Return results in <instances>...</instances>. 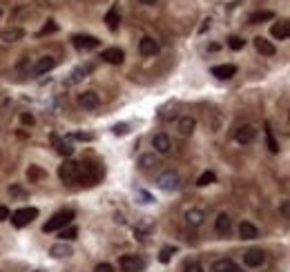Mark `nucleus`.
Listing matches in <instances>:
<instances>
[{
    "mask_svg": "<svg viewBox=\"0 0 290 272\" xmlns=\"http://www.w3.org/2000/svg\"><path fill=\"white\" fill-rule=\"evenodd\" d=\"M76 214L72 212V210H63V212H56L49 221L42 226V232H56V230H63L65 226H70L72 221H74Z\"/></svg>",
    "mask_w": 290,
    "mask_h": 272,
    "instance_id": "nucleus-1",
    "label": "nucleus"
},
{
    "mask_svg": "<svg viewBox=\"0 0 290 272\" xmlns=\"http://www.w3.org/2000/svg\"><path fill=\"white\" fill-rule=\"evenodd\" d=\"M80 185H94L96 181H99V170L94 165H89V163H78V170H76V179Z\"/></svg>",
    "mask_w": 290,
    "mask_h": 272,
    "instance_id": "nucleus-2",
    "label": "nucleus"
},
{
    "mask_svg": "<svg viewBox=\"0 0 290 272\" xmlns=\"http://www.w3.org/2000/svg\"><path fill=\"white\" fill-rule=\"evenodd\" d=\"M156 185H159L161 190H165V192H172V190H177L179 185H181V176H179V172H174V170H165L159 174Z\"/></svg>",
    "mask_w": 290,
    "mask_h": 272,
    "instance_id": "nucleus-3",
    "label": "nucleus"
},
{
    "mask_svg": "<svg viewBox=\"0 0 290 272\" xmlns=\"http://www.w3.org/2000/svg\"><path fill=\"white\" fill-rule=\"evenodd\" d=\"M38 217V210L36 208H20L11 214V226L14 228H25Z\"/></svg>",
    "mask_w": 290,
    "mask_h": 272,
    "instance_id": "nucleus-4",
    "label": "nucleus"
},
{
    "mask_svg": "<svg viewBox=\"0 0 290 272\" xmlns=\"http://www.w3.org/2000/svg\"><path fill=\"white\" fill-rule=\"evenodd\" d=\"M254 139H257V127L250 123L239 125L237 132H234V141L239 145H250V143H254Z\"/></svg>",
    "mask_w": 290,
    "mask_h": 272,
    "instance_id": "nucleus-5",
    "label": "nucleus"
},
{
    "mask_svg": "<svg viewBox=\"0 0 290 272\" xmlns=\"http://www.w3.org/2000/svg\"><path fill=\"white\" fill-rule=\"evenodd\" d=\"M118 268H121V272H141L145 270V261L136 254H123L118 259Z\"/></svg>",
    "mask_w": 290,
    "mask_h": 272,
    "instance_id": "nucleus-6",
    "label": "nucleus"
},
{
    "mask_svg": "<svg viewBox=\"0 0 290 272\" xmlns=\"http://www.w3.org/2000/svg\"><path fill=\"white\" fill-rule=\"evenodd\" d=\"M72 42H74V47L78 51H92V49H99L101 40L96 36H89V34H78V36L72 38Z\"/></svg>",
    "mask_w": 290,
    "mask_h": 272,
    "instance_id": "nucleus-7",
    "label": "nucleus"
},
{
    "mask_svg": "<svg viewBox=\"0 0 290 272\" xmlns=\"http://www.w3.org/2000/svg\"><path fill=\"white\" fill-rule=\"evenodd\" d=\"M244 263L248 268H261L263 263H266V252H263V250H259V248L248 250V252L244 254Z\"/></svg>",
    "mask_w": 290,
    "mask_h": 272,
    "instance_id": "nucleus-8",
    "label": "nucleus"
},
{
    "mask_svg": "<svg viewBox=\"0 0 290 272\" xmlns=\"http://www.w3.org/2000/svg\"><path fill=\"white\" fill-rule=\"evenodd\" d=\"M152 148H154V152H159V154H168L170 150H172V141H170V136L168 134H154L152 136Z\"/></svg>",
    "mask_w": 290,
    "mask_h": 272,
    "instance_id": "nucleus-9",
    "label": "nucleus"
},
{
    "mask_svg": "<svg viewBox=\"0 0 290 272\" xmlns=\"http://www.w3.org/2000/svg\"><path fill=\"white\" fill-rule=\"evenodd\" d=\"M139 51H141V56H154V54H159V42L152 36H143L139 40Z\"/></svg>",
    "mask_w": 290,
    "mask_h": 272,
    "instance_id": "nucleus-10",
    "label": "nucleus"
},
{
    "mask_svg": "<svg viewBox=\"0 0 290 272\" xmlns=\"http://www.w3.org/2000/svg\"><path fill=\"white\" fill-rule=\"evenodd\" d=\"M54 67H56V58H54V56H42V58H38L36 65H34V74L42 76V74H47V72H52Z\"/></svg>",
    "mask_w": 290,
    "mask_h": 272,
    "instance_id": "nucleus-11",
    "label": "nucleus"
},
{
    "mask_svg": "<svg viewBox=\"0 0 290 272\" xmlns=\"http://www.w3.org/2000/svg\"><path fill=\"white\" fill-rule=\"evenodd\" d=\"M78 103L83 110H96L101 105V98L96 92H83V94H78Z\"/></svg>",
    "mask_w": 290,
    "mask_h": 272,
    "instance_id": "nucleus-12",
    "label": "nucleus"
},
{
    "mask_svg": "<svg viewBox=\"0 0 290 272\" xmlns=\"http://www.w3.org/2000/svg\"><path fill=\"white\" fill-rule=\"evenodd\" d=\"M203 221H206V212H203V210L190 208V210L185 212V223H187L190 228H201Z\"/></svg>",
    "mask_w": 290,
    "mask_h": 272,
    "instance_id": "nucleus-13",
    "label": "nucleus"
},
{
    "mask_svg": "<svg viewBox=\"0 0 290 272\" xmlns=\"http://www.w3.org/2000/svg\"><path fill=\"white\" fill-rule=\"evenodd\" d=\"M101 58L109 65H121L123 60H125V54H123V49H118V47H109V49L101 51Z\"/></svg>",
    "mask_w": 290,
    "mask_h": 272,
    "instance_id": "nucleus-14",
    "label": "nucleus"
},
{
    "mask_svg": "<svg viewBox=\"0 0 290 272\" xmlns=\"http://www.w3.org/2000/svg\"><path fill=\"white\" fill-rule=\"evenodd\" d=\"M212 272H244L232 259H217L212 263Z\"/></svg>",
    "mask_w": 290,
    "mask_h": 272,
    "instance_id": "nucleus-15",
    "label": "nucleus"
},
{
    "mask_svg": "<svg viewBox=\"0 0 290 272\" xmlns=\"http://www.w3.org/2000/svg\"><path fill=\"white\" fill-rule=\"evenodd\" d=\"M76 170H78V163L76 161H65L58 167V176L61 181H74L76 179Z\"/></svg>",
    "mask_w": 290,
    "mask_h": 272,
    "instance_id": "nucleus-16",
    "label": "nucleus"
},
{
    "mask_svg": "<svg viewBox=\"0 0 290 272\" xmlns=\"http://www.w3.org/2000/svg\"><path fill=\"white\" fill-rule=\"evenodd\" d=\"M237 74V65H217L212 67V76H217L219 80H228Z\"/></svg>",
    "mask_w": 290,
    "mask_h": 272,
    "instance_id": "nucleus-17",
    "label": "nucleus"
},
{
    "mask_svg": "<svg viewBox=\"0 0 290 272\" xmlns=\"http://www.w3.org/2000/svg\"><path fill=\"white\" fill-rule=\"evenodd\" d=\"M52 143H54V148L58 150V154H63V156H67L70 158L72 154H74V148H72V143H70V139L67 141H63L58 134H52Z\"/></svg>",
    "mask_w": 290,
    "mask_h": 272,
    "instance_id": "nucleus-18",
    "label": "nucleus"
},
{
    "mask_svg": "<svg viewBox=\"0 0 290 272\" xmlns=\"http://www.w3.org/2000/svg\"><path fill=\"white\" fill-rule=\"evenodd\" d=\"M254 47H257V51H259V54H263V56H275L277 54V47L272 45L270 40L261 38V36L254 38Z\"/></svg>",
    "mask_w": 290,
    "mask_h": 272,
    "instance_id": "nucleus-19",
    "label": "nucleus"
},
{
    "mask_svg": "<svg viewBox=\"0 0 290 272\" xmlns=\"http://www.w3.org/2000/svg\"><path fill=\"white\" fill-rule=\"evenodd\" d=\"M270 34H272V38H277V40H288V36H290V25L286 23V20H281V23L272 25Z\"/></svg>",
    "mask_w": 290,
    "mask_h": 272,
    "instance_id": "nucleus-20",
    "label": "nucleus"
},
{
    "mask_svg": "<svg viewBox=\"0 0 290 272\" xmlns=\"http://www.w3.org/2000/svg\"><path fill=\"white\" fill-rule=\"evenodd\" d=\"M49 252H52V257L63 259V257H72V254H74V250H72L65 241H61V243H54L52 248H49Z\"/></svg>",
    "mask_w": 290,
    "mask_h": 272,
    "instance_id": "nucleus-21",
    "label": "nucleus"
},
{
    "mask_svg": "<svg viewBox=\"0 0 290 272\" xmlns=\"http://www.w3.org/2000/svg\"><path fill=\"white\" fill-rule=\"evenodd\" d=\"M239 234H241V239H257L259 236V230H257V226H253L250 221H244L241 226H239Z\"/></svg>",
    "mask_w": 290,
    "mask_h": 272,
    "instance_id": "nucleus-22",
    "label": "nucleus"
},
{
    "mask_svg": "<svg viewBox=\"0 0 290 272\" xmlns=\"http://www.w3.org/2000/svg\"><path fill=\"white\" fill-rule=\"evenodd\" d=\"M105 25H108L109 32H116V29H118V25H121V16H118L116 7H112V9L105 14Z\"/></svg>",
    "mask_w": 290,
    "mask_h": 272,
    "instance_id": "nucleus-23",
    "label": "nucleus"
},
{
    "mask_svg": "<svg viewBox=\"0 0 290 272\" xmlns=\"http://www.w3.org/2000/svg\"><path fill=\"white\" fill-rule=\"evenodd\" d=\"M230 226H232L230 217H228L225 212H221L219 217H217V221H215V230L219 232V234H228V232H230Z\"/></svg>",
    "mask_w": 290,
    "mask_h": 272,
    "instance_id": "nucleus-24",
    "label": "nucleus"
},
{
    "mask_svg": "<svg viewBox=\"0 0 290 272\" xmlns=\"http://www.w3.org/2000/svg\"><path fill=\"white\" fill-rule=\"evenodd\" d=\"M25 36V32L20 27H11V29H5V32L0 34V38L5 42H16V40H20V38Z\"/></svg>",
    "mask_w": 290,
    "mask_h": 272,
    "instance_id": "nucleus-25",
    "label": "nucleus"
},
{
    "mask_svg": "<svg viewBox=\"0 0 290 272\" xmlns=\"http://www.w3.org/2000/svg\"><path fill=\"white\" fill-rule=\"evenodd\" d=\"M275 18V11H254L253 16L248 18V23L250 25H259V23H266V20H272Z\"/></svg>",
    "mask_w": 290,
    "mask_h": 272,
    "instance_id": "nucleus-26",
    "label": "nucleus"
},
{
    "mask_svg": "<svg viewBox=\"0 0 290 272\" xmlns=\"http://www.w3.org/2000/svg\"><path fill=\"white\" fill-rule=\"evenodd\" d=\"M194 127H197V120L192 118V116H183L181 120H179V129H181V134H192L194 132Z\"/></svg>",
    "mask_w": 290,
    "mask_h": 272,
    "instance_id": "nucleus-27",
    "label": "nucleus"
},
{
    "mask_svg": "<svg viewBox=\"0 0 290 272\" xmlns=\"http://www.w3.org/2000/svg\"><path fill=\"white\" fill-rule=\"evenodd\" d=\"M139 165H141V170H150V167L159 165V158H156L154 154H143V156L139 158Z\"/></svg>",
    "mask_w": 290,
    "mask_h": 272,
    "instance_id": "nucleus-28",
    "label": "nucleus"
},
{
    "mask_svg": "<svg viewBox=\"0 0 290 272\" xmlns=\"http://www.w3.org/2000/svg\"><path fill=\"white\" fill-rule=\"evenodd\" d=\"M94 67L92 65H85V67H78V70H74V74H72V78L67 80V85H74V83H78L80 78H85V74H89Z\"/></svg>",
    "mask_w": 290,
    "mask_h": 272,
    "instance_id": "nucleus-29",
    "label": "nucleus"
},
{
    "mask_svg": "<svg viewBox=\"0 0 290 272\" xmlns=\"http://www.w3.org/2000/svg\"><path fill=\"white\" fill-rule=\"evenodd\" d=\"M266 141H268V148H270L272 154H279V143L275 141V134H272L270 125H266Z\"/></svg>",
    "mask_w": 290,
    "mask_h": 272,
    "instance_id": "nucleus-30",
    "label": "nucleus"
},
{
    "mask_svg": "<svg viewBox=\"0 0 290 272\" xmlns=\"http://www.w3.org/2000/svg\"><path fill=\"white\" fill-rule=\"evenodd\" d=\"M215 181H217V174H215V172H203V174L199 176L197 185H199V188H208V185H212Z\"/></svg>",
    "mask_w": 290,
    "mask_h": 272,
    "instance_id": "nucleus-31",
    "label": "nucleus"
},
{
    "mask_svg": "<svg viewBox=\"0 0 290 272\" xmlns=\"http://www.w3.org/2000/svg\"><path fill=\"white\" fill-rule=\"evenodd\" d=\"M76 236H78V230H76L74 226H70L67 230H65V228L61 230V241H74Z\"/></svg>",
    "mask_w": 290,
    "mask_h": 272,
    "instance_id": "nucleus-32",
    "label": "nucleus"
},
{
    "mask_svg": "<svg viewBox=\"0 0 290 272\" xmlns=\"http://www.w3.org/2000/svg\"><path fill=\"white\" fill-rule=\"evenodd\" d=\"M228 47L230 49H234V51H239V49H244L246 47V40L244 38H239V36H230L228 38Z\"/></svg>",
    "mask_w": 290,
    "mask_h": 272,
    "instance_id": "nucleus-33",
    "label": "nucleus"
},
{
    "mask_svg": "<svg viewBox=\"0 0 290 272\" xmlns=\"http://www.w3.org/2000/svg\"><path fill=\"white\" fill-rule=\"evenodd\" d=\"M27 176H29V181H38V179H42V176H45V172H42L40 167L32 165V167L27 170Z\"/></svg>",
    "mask_w": 290,
    "mask_h": 272,
    "instance_id": "nucleus-34",
    "label": "nucleus"
},
{
    "mask_svg": "<svg viewBox=\"0 0 290 272\" xmlns=\"http://www.w3.org/2000/svg\"><path fill=\"white\" fill-rule=\"evenodd\" d=\"M67 139H76V141H85V143H89V141H94V136L92 134H87V132H76V134H70Z\"/></svg>",
    "mask_w": 290,
    "mask_h": 272,
    "instance_id": "nucleus-35",
    "label": "nucleus"
},
{
    "mask_svg": "<svg viewBox=\"0 0 290 272\" xmlns=\"http://www.w3.org/2000/svg\"><path fill=\"white\" fill-rule=\"evenodd\" d=\"M54 32H58V25L54 23V20H49V25H45V27L38 32V36H47V34H54Z\"/></svg>",
    "mask_w": 290,
    "mask_h": 272,
    "instance_id": "nucleus-36",
    "label": "nucleus"
},
{
    "mask_svg": "<svg viewBox=\"0 0 290 272\" xmlns=\"http://www.w3.org/2000/svg\"><path fill=\"white\" fill-rule=\"evenodd\" d=\"M172 252H174V248H163V250H161V254H159V261L161 263H168L170 257H172Z\"/></svg>",
    "mask_w": 290,
    "mask_h": 272,
    "instance_id": "nucleus-37",
    "label": "nucleus"
},
{
    "mask_svg": "<svg viewBox=\"0 0 290 272\" xmlns=\"http://www.w3.org/2000/svg\"><path fill=\"white\" fill-rule=\"evenodd\" d=\"M114 134H116V136H125V134H127V123L114 125Z\"/></svg>",
    "mask_w": 290,
    "mask_h": 272,
    "instance_id": "nucleus-38",
    "label": "nucleus"
},
{
    "mask_svg": "<svg viewBox=\"0 0 290 272\" xmlns=\"http://www.w3.org/2000/svg\"><path fill=\"white\" fill-rule=\"evenodd\" d=\"M94 272H114V268L109 263H99V266L94 268Z\"/></svg>",
    "mask_w": 290,
    "mask_h": 272,
    "instance_id": "nucleus-39",
    "label": "nucleus"
},
{
    "mask_svg": "<svg viewBox=\"0 0 290 272\" xmlns=\"http://www.w3.org/2000/svg\"><path fill=\"white\" fill-rule=\"evenodd\" d=\"M185 272H203V268H201V263H187Z\"/></svg>",
    "mask_w": 290,
    "mask_h": 272,
    "instance_id": "nucleus-40",
    "label": "nucleus"
},
{
    "mask_svg": "<svg viewBox=\"0 0 290 272\" xmlns=\"http://www.w3.org/2000/svg\"><path fill=\"white\" fill-rule=\"evenodd\" d=\"M20 123L23 125H34V116L32 114H20Z\"/></svg>",
    "mask_w": 290,
    "mask_h": 272,
    "instance_id": "nucleus-41",
    "label": "nucleus"
},
{
    "mask_svg": "<svg viewBox=\"0 0 290 272\" xmlns=\"http://www.w3.org/2000/svg\"><path fill=\"white\" fill-rule=\"evenodd\" d=\"M9 219V208L7 205H0V221H7Z\"/></svg>",
    "mask_w": 290,
    "mask_h": 272,
    "instance_id": "nucleus-42",
    "label": "nucleus"
},
{
    "mask_svg": "<svg viewBox=\"0 0 290 272\" xmlns=\"http://www.w3.org/2000/svg\"><path fill=\"white\" fill-rule=\"evenodd\" d=\"M141 2H143V5H154L156 0H141Z\"/></svg>",
    "mask_w": 290,
    "mask_h": 272,
    "instance_id": "nucleus-43",
    "label": "nucleus"
},
{
    "mask_svg": "<svg viewBox=\"0 0 290 272\" xmlns=\"http://www.w3.org/2000/svg\"><path fill=\"white\" fill-rule=\"evenodd\" d=\"M36 272H42V270H36Z\"/></svg>",
    "mask_w": 290,
    "mask_h": 272,
    "instance_id": "nucleus-44",
    "label": "nucleus"
},
{
    "mask_svg": "<svg viewBox=\"0 0 290 272\" xmlns=\"http://www.w3.org/2000/svg\"><path fill=\"white\" fill-rule=\"evenodd\" d=\"M0 16H2V11H0Z\"/></svg>",
    "mask_w": 290,
    "mask_h": 272,
    "instance_id": "nucleus-45",
    "label": "nucleus"
}]
</instances>
